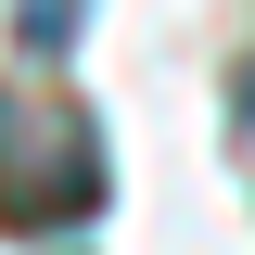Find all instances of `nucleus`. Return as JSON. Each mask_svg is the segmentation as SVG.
Listing matches in <instances>:
<instances>
[{
  "instance_id": "obj_1",
  "label": "nucleus",
  "mask_w": 255,
  "mask_h": 255,
  "mask_svg": "<svg viewBox=\"0 0 255 255\" xmlns=\"http://www.w3.org/2000/svg\"><path fill=\"white\" fill-rule=\"evenodd\" d=\"M102 204V140L64 102H0V217L13 230H64Z\"/></svg>"
},
{
  "instance_id": "obj_2",
  "label": "nucleus",
  "mask_w": 255,
  "mask_h": 255,
  "mask_svg": "<svg viewBox=\"0 0 255 255\" xmlns=\"http://www.w3.org/2000/svg\"><path fill=\"white\" fill-rule=\"evenodd\" d=\"M77 26H90V0H13V38H26L38 64H51V51H77Z\"/></svg>"
}]
</instances>
